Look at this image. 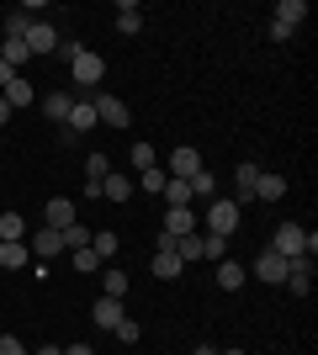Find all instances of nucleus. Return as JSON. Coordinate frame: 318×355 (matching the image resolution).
Returning a JSON list of instances; mask_svg holds the SVG:
<instances>
[{
  "label": "nucleus",
  "mask_w": 318,
  "mask_h": 355,
  "mask_svg": "<svg viewBox=\"0 0 318 355\" xmlns=\"http://www.w3.org/2000/svg\"><path fill=\"white\" fill-rule=\"evenodd\" d=\"M239 202L233 196H212V207H207V234L212 239H228V234H239Z\"/></svg>",
  "instance_id": "1"
},
{
  "label": "nucleus",
  "mask_w": 318,
  "mask_h": 355,
  "mask_svg": "<svg viewBox=\"0 0 318 355\" xmlns=\"http://www.w3.org/2000/svg\"><path fill=\"white\" fill-rule=\"evenodd\" d=\"M159 170H165L170 180H191L197 170H207V164H202V154H197L191 144H175V148H170V159L159 164Z\"/></svg>",
  "instance_id": "2"
},
{
  "label": "nucleus",
  "mask_w": 318,
  "mask_h": 355,
  "mask_svg": "<svg viewBox=\"0 0 318 355\" xmlns=\"http://www.w3.org/2000/svg\"><path fill=\"white\" fill-rule=\"evenodd\" d=\"M271 250L281 254V260H303L308 254V228H297V223H281L271 239Z\"/></svg>",
  "instance_id": "3"
},
{
  "label": "nucleus",
  "mask_w": 318,
  "mask_h": 355,
  "mask_svg": "<svg viewBox=\"0 0 318 355\" xmlns=\"http://www.w3.org/2000/svg\"><path fill=\"white\" fill-rule=\"evenodd\" d=\"M287 266H292V260H281L276 250H260V260L249 266V276H260L265 286H281V282H287Z\"/></svg>",
  "instance_id": "4"
},
{
  "label": "nucleus",
  "mask_w": 318,
  "mask_h": 355,
  "mask_svg": "<svg viewBox=\"0 0 318 355\" xmlns=\"http://www.w3.org/2000/svg\"><path fill=\"white\" fill-rule=\"evenodd\" d=\"M27 250H32V260H59L64 254V234L59 228H37V234H27Z\"/></svg>",
  "instance_id": "5"
},
{
  "label": "nucleus",
  "mask_w": 318,
  "mask_h": 355,
  "mask_svg": "<svg viewBox=\"0 0 318 355\" xmlns=\"http://www.w3.org/2000/svg\"><path fill=\"white\" fill-rule=\"evenodd\" d=\"M21 43H27L32 59H43V53H53V48H59V32L48 27V21H27V37H21Z\"/></svg>",
  "instance_id": "6"
},
{
  "label": "nucleus",
  "mask_w": 318,
  "mask_h": 355,
  "mask_svg": "<svg viewBox=\"0 0 318 355\" xmlns=\"http://www.w3.org/2000/svg\"><path fill=\"white\" fill-rule=\"evenodd\" d=\"M96 122H106V128H127V122H133V112H127V101H122V96H96Z\"/></svg>",
  "instance_id": "7"
},
{
  "label": "nucleus",
  "mask_w": 318,
  "mask_h": 355,
  "mask_svg": "<svg viewBox=\"0 0 318 355\" xmlns=\"http://www.w3.org/2000/svg\"><path fill=\"white\" fill-rule=\"evenodd\" d=\"M69 74H75V85H96V80H101V74H106V59H101V53H91V48H85V53H80V59L69 64Z\"/></svg>",
  "instance_id": "8"
},
{
  "label": "nucleus",
  "mask_w": 318,
  "mask_h": 355,
  "mask_svg": "<svg viewBox=\"0 0 318 355\" xmlns=\"http://www.w3.org/2000/svg\"><path fill=\"white\" fill-rule=\"evenodd\" d=\"M281 286H287L292 297H308V292H313V260H308V254H303V260H292V266H287V282H281Z\"/></svg>",
  "instance_id": "9"
},
{
  "label": "nucleus",
  "mask_w": 318,
  "mask_h": 355,
  "mask_svg": "<svg viewBox=\"0 0 318 355\" xmlns=\"http://www.w3.org/2000/svg\"><path fill=\"white\" fill-rule=\"evenodd\" d=\"M91 318H96V329H117L122 318H127V308H122V297H96Z\"/></svg>",
  "instance_id": "10"
},
{
  "label": "nucleus",
  "mask_w": 318,
  "mask_h": 355,
  "mask_svg": "<svg viewBox=\"0 0 318 355\" xmlns=\"http://www.w3.org/2000/svg\"><path fill=\"white\" fill-rule=\"evenodd\" d=\"M159 234H170V239L197 234V212H191V207H165V228H159Z\"/></svg>",
  "instance_id": "11"
},
{
  "label": "nucleus",
  "mask_w": 318,
  "mask_h": 355,
  "mask_svg": "<svg viewBox=\"0 0 318 355\" xmlns=\"http://www.w3.org/2000/svg\"><path fill=\"white\" fill-rule=\"evenodd\" d=\"M233 186H239V191H233V202H255V186H260V164H239V170H233Z\"/></svg>",
  "instance_id": "12"
},
{
  "label": "nucleus",
  "mask_w": 318,
  "mask_h": 355,
  "mask_svg": "<svg viewBox=\"0 0 318 355\" xmlns=\"http://www.w3.org/2000/svg\"><path fill=\"white\" fill-rule=\"evenodd\" d=\"M244 282H249V266H239V260H218V286H223V292H239Z\"/></svg>",
  "instance_id": "13"
},
{
  "label": "nucleus",
  "mask_w": 318,
  "mask_h": 355,
  "mask_svg": "<svg viewBox=\"0 0 318 355\" xmlns=\"http://www.w3.org/2000/svg\"><path fill=\"white\" fill-rule=\"evenodd\" d=\"M106 175H112V159H106V154H91V159H85V180H91L85 196H101V180Z\"/></svg>",
  "instance_id": "14"
},
{
  "label": "nucleus",
  "mask_w": 318,
  "mask_h": 355,
  "mask_svg": "<svg viewBox=\"0 0 318 355\" xmlns=\"http://www.w3.org/2000/svg\"><path fill=\"white\" fill-rule=\"evenodd\" d=\"M181 270H186V260L175 250H154V276H159V282H175Z\"/></svg>",
  "instance_id": "15"
},
{
  "label": "nucleus",
  "mask_w": 318,
  "mask_h": 355,
  "mask_svg": "<svg viewBox=\"0 0 318 355\" xmlns=\"http://www.w3.org/2000/svg\"><path fill=\"white\" fill-rule=\"evenodd\" d=\"M64 128H69V133H91V128H96V101H75Z\"/></svg>",
  "instance_id": "16"
},
{
  "label": "nucleus",
  "mask_w": 318,
  "mask_h": 355,
  "mask_svg": "<svg viewBox=\"0 0 318 355\" xmlns=\"http://www.w3.org/2000/svg\"><path fill=\"white\" fill-rule=\"evenodd\" d=\"M0 96H6V106H11V112H16V106H32V101H37V90H32V80H21V74H16V80H11L6 90H0Z\"/></svg>",
  "instance_id": "17"
},
{
  "label": "nucleus",
  "mask_w": 318,
  "mask_h": 355,
  "mask_svg": "<svg viewBox=\"0 0 318 355\" xmlns=\"http://www.w3.org/2000/svg\"><path fill=\"white\" fill-rule=\"evenodd\" d=\"M75 223V202L69 196H48V228H69Z\"/></svg>",
  "instance_id": "18"
},
{
  "label": "nucleus",
  "mask_w": 318,
  "mask_h": 355,
  "mask_svg": "<svg viewBox=\"0 0 318 355\" xmlns=\"http://www.w3.org/2000/svg\"><path fill=\"white\" fill-rule=\"evenodd\" d=\"M21 266H32L27 239H21V244H0V270H21Z\"/></svg>",
  "instance_id": "19"
},
{
  "label": "nucleus",
  "mask_w": 318,
  "mask_h": 355,
  "mask_svg": "<svg viewBox=\"0 0 318 355\" xmlns=\"http://www.w3.org/2000/svg\"><path fill=\"white\" fill-rule=\"evenodd\" d=\"M37 106L48 112V122H69V106H75V96H64V90H53V96H43Z\"/></svg>",
  "instance_id": "20"
},
{
  "label": "nucleus",
  "mask_w": 318,
  "mask_h": 355,
  "mask_svg": "<svg viewBox=\"0 0 318 355\" xmlns=\"http://www.w3.org/2000/svg\"><path fill=\"white\" fill-rule=\"evenodd\" d=\"M175 254L181 260H207V234H181L175 239Z\"/></svg>",
  "instance_id": "21"
},
{
  "label": "nucleus",
  "mask_w": 318,
  "mask_h": 355,
  "mask_svg": "<svg viewBox=\"0 0 318 355\" xmlns=\"http://www.w3.org/2000/svg\"><path fill=\"white\" fill-rule=\"evenodd\" d=\"M101 196H106V202H133V180H127V175H106Z\"/></svg>",
  "instance_id": "22"
},
{
  "label": "nucleus",
  "mask_w": 318,
  "mask_h": 355,
  "mask_svg": "<svg viewBox=\"0 0 318 355\" xmlns=\"http://www.w3.org/2000/svg\"><path fill=\"white\" fill-rule=\"evenodd\" d=\"M138 27H143V11H138L133 0H122V6H117V32H122V37H133Z\"/></svg>",
  "instance_id": "23"
},
{
  "label": "nucleus",
  "mask_w": 318,
  "mask_h": 355,
  "mask_svg": "<svg viewBox=\"0 0 318 355\" xmlns=\"http://www.w3.org/2000/svg\"><path fill=\"white\" fill-rule=\"evenodd\" d=\"M308 16V0H281V6H276V21H281V27H292L297 32V21H303Z\"/></svg>",
  "instance_id": "24"
},
{
  "label": "nucleus",
  "mask_w": 318,
  "mask_h": 355,
  "mask_svg": "<svg viewBox=\"0 0 318 355\" xmlns=\"http://www.w3.org/2000/svg\"><path fill=\"white\" fill-rule=\"evenodd\" d=\"M27 239V223H21V212H6L0 218V244H21Z\"/></svg>",
  "instance_id": "25"
},
{
  "label": "nucleus",
  "mask_w": 318,
  "mask_h": 355,
  "mask_svg": "<svg viewBox=\"0 0 318 355\" xmlns=\"http://www.w3.org/2000/svg\"><path fill=\"white\" fill-rule=\"evenodd\" d=\"M255 196H260V202H281V196H287V180H281V175H265V170H260Z\"/></svg>",
  "instance_id": "26"
},
{
  "label": "nucleus",
  "mask_w": 318,
  "mask_h": 355,
  "mask_svg": "<svg viewBox=\"0 0 318 355\" xmlns=\"http://www.w3.org/2000/svg\"><path fill=\"white\" fill-rule=\"evenodd\" d=\"M117 244H122V239L112 234V228H96V234H91V250H96V260H112V254H117Z\"/></svg>",
  "instance_id": "27"
},
{
  "label": "nucleus",
  "mask_w": 318,
  "mask_h": 355,
  "mask_svg": "<svg viewBox=\"0 0 318 355\" xmlns=\"http://www.w3.org/2000/svg\"><path fill=\"white\" fill-rule=\"evenodd\" d=\"M165 207H191V186H186V180H165Z\"/></svg>",
  "instance_id": "28"
},
{
  "label": "nucleus",
  "mask_w": 318,
  "mask_h": 355,
  "mask_svg": "<svg viewBox=\"0 0 318 355\" xmlns=\"http://www.w3.org/2000/svg\"><path fill=\"white\" fill-rule=\"evenodd\" d=\"M64 234V250H91V234L96 228H80V223H69V228H59Z\"/></svg>",
  "instance_id": "29"
},
{
  "label": "nucleus",
  "mask_w": 318,
  "mask_h": 355,
  "mask_svg": "<svg viewBox=\"0 0 318 355\" xmlns=\"http://www.w3.org/2000/svg\"><path fill=\"white\" fill-rule=\"evenodd\" d=\"M186 186H191V196H218V175H212V170H197Z\"/></svg>",
  "instance_id": "30"
},
{
  "label": "nucleus",
  "mask_w": 318,
  "mask_h": 355,
  "mask_svg": "<svg viewBox=\"0 0 318 355\" xmlns=\"http://www.w3.org/2000/svg\"><path fill=\"white\" fill-rule=\"evenodd\" d=\"M165 170H159V164H154V170H138V191H154V196H159V191H165Z\"/></svg>",
  "instance_id": "31"
},
{
  "label": "nucleus",
  "mask_w": 318,
  "mask_h": 355,
  "mask_svg": "<svg viewBox=\"0 0 318 355\" xmlns=\"http://www.w3.org/2000/svg\"><path fill=\"white\" fill-rule=\"evenodd\" d=\"M0 59H6V64L16 69V64H27L32 53H27V43H21V37H6V53H0Z\"/></svg>",
  "instance_id": "32"
},
{
  "label": "nucleus",
  "mask_w": 318,
  "mask_h": 355,
  "mask_svg": "<svg viewBox=\"0 0 318 355\" xmlns=\"http://www.w3.org/2000/svg\"><path fill=\"white\" fill-rule=\"evenodd\" d=\"M101 286H106L101 297H122L127 292V276H122V270H101Z\"/></svg>",
  "instance_id": "33"
},
{
  "label": "nucleus",
  "mask_w": 318,
  "mask_h": 355,
  "mask_svg": "<svg viewBox=\"0 0 318 355\" xmlns=\"http://www.w3.org/2000/svg\"><path fill=\"white\" fill-rule=\"evenodd\" d=\"M112 334H117L122 345H138V318H122V324L112 329Z\"/></svg>",
  "instance_id": "34"
},
{
  "label": "nucleus",
  "mask_w": 318,
  "mask_h": 355,
  "mask_svg": "<svg viewBox=\"0 0 318 355\" xmlns=\"http://www.w3.org/2000/svg\"><path fill=\"white\" fill-rule=\"evenodd\" d=\"M133 164H138V170H154L159 159H154V148H149V144H133Z\"/></svg>",
  "instance_id": "35"
},
{
  "label": "nucleus",
  "mask_w": 318,
  "mask_h": 355,
  "mask_svg": "<svg viewBox=\"0 0 318 355\" xmlns=\"http://www.w3.org/2000/svg\"><path fill=\"white\" fill-rule=\"evenodd\" d=\"M75 254V270H101V260H96V250H69Z\"/></svg>",
  "instance_id": "36"
},
{
  "label": "nucleus",
  "mask_w": 318,
  "mask_h": 355,
  "mask_svg": "<svg viewBox=\"0 0 318 355\" xmlns=\"http://www.w3.org/2000/svg\"><path fill=\"white\" fill-rule=\"evenodd\" d=\"M27 21L32 16H6V37H27Z\"/></svg>",
  "instance_id": "37"
},
{
  "label": "nucleus",
  "mask_w": 318,
  "mask_h": 355,
  "mask_svg": "<svg viewBox=\"0 0 318 355\" xmlns=\"http://www.w3.org/2000/svg\"><path fill=\"white\" fill-rule=\"evenodd\" d=\"M0 355H27V345L16 340V334H0Z\"/></svg>",
  "instance_id": "38"
},
{
  "label": "nucleus",
  "mask_w": 318,
  "mask_h": 355,
  "mask_svg": "<svg viewBox=\"0 0 318 355\" xmlns=\"http://www.w3.org/2000/svg\"><path fill=\"white\" fill-rule=\"evenodd\" d=\"M207 260H228V239H212L207 234Z\"/></svg>",
  "instance_id": "39"
},
{
  "label": "nucleus",
  "mask_w": 318,
  "mask_h": 355,
  "mask_svg": "<svg viewBox=\"0 0 318 355\" xmlns=\"http://www.w3.org/2000/svg\"><path fill=\"white\" fill-rule=\"evenodd\" d=\"M11 80H16V69H11V64H6V59H0V90L11 85Z\"/></svg>",
  "instance_id": "40"
},
{
  "label": "nucleus",
  "mask_w": 318,
  "mask_h": 355,
  "mask_svg": "<svg viewBox=\"0 0 318 355\" xmlns=\"http://www.w3.org/2000/svg\"><path fill=\"white\" fill-rule=\"evenodd\" d=\"M64 355H96V350H91V345H69Z\"/></svg>",
  "instance_id": "41"
},
{
  "label": "nucleus",
  "mask_w": 318,
  "mask_h": 355,
  "mask_svg": "<svg viewBox=\"0 0 318 355\" xmlns=\"http://www.w3.org/2000/svg\"><path fill=\"white\" fill-rule=\"evenodd\" d=\"M27 355H64L59 345H43V350H27Z\"/></svg>",
  "instance_id": "42"
},
{
  "label": "nucleus",
  "mask_w": 318,
  "mask_h": 355,
  "mask_svg": "<svg viewBox=\"0 0 318 355\" xmlns=\"http://www.w3.org/2000/svg\"><path fill=\"white\" fill-rule=\"evenodd\" d=\"M191 355H218V350H212V345H197V350H191Z\"/></svg>",
  "instance_id": "43"
},
{
  "label": "nucleus",
  "mask_w": 318,
  "mask_h": 355,
  "mask_svg": "<svg viewBox=\"0 0 318 355\" xmlns=\"http://www.w3.org/2000/svg\"><path fill=\"white\" fill-rule=\"evenodd\" d=\"M6 117H11V106H6V96H0V122H6Z\"/></svg>",
  "instance_id": "44"
},
{
  "label": "nucleus",
  "mask_w": 318,
  "mask_h": 355,
  "mask_svg": "<svg viewBox=\"0 0 318 355\" xmlns=\"http://www.w3.org/2000/svg\"><path fill=\"white\" fill-rule=\"evenodd\" d=\"M218 355H244V350H218Z\"/></svg>",
  "instance_id": "45"
}]
</instances>
